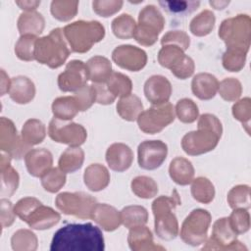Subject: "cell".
I'll use <instances>...</instances> for the list:
<instances>
[{"label": "cell", "mask_w": 251, "mask_h": 251, "mask_svg": "<svg viewBox=\"0 0 251 251\" xmlns=\"http://www.w3.org/2000/svg\"><path fill=\"white\" fill-rule=\"evenodd\" d=\"M159 4L169 13L176 15H187L195 10L200 5L199 1H159Z\"/></svg>", "instance_id": "obj_48"}, {"label": "cell", "mask_w": 251, "mask_h": 251, "mask_svg": "<svg viewBox=\"0 0 251 251\" xmlns=\"http://www.w3.org/2000/svg\"><path fill=\"white\" fill-rule=\"evenodd\" d=\"M176 114L180 122L190 124L196 121L199 115V111L193 100L183 98L177 101L176 106Z\"/></svg>", "instance_id": "obj_43"}, {"label": "cell", "mask_w": 251, "mask_h": 251, "mask_svg": "<svg viewBox=\"0 0 251 251\" xmlns=\"http://www.w3.org/2000/svg\"><path fill=\"white\" fill-rule=\"evenodd\" d=\"M89 79L86 65L79 60L69 62L65 71L58 76V86L64 92H75Z\"/></svg>", "instance_id": "obj_12"}, {"label": "cell", "mask_w": 251, "mask_h": 251, "mask_svg": "<svg viewBox=\"0 0 251 251\" xmlns=\"http://www.w3.org/2000/svg\"><path fill=\"white\" fill-rule=\"evenodd\" d=\"M0 143L2 152H6L16 159L25 156L31 147L24 142L23 138L18 135L13 122L5 117L1 118Z\"/></svg>", "instance_id": "obj_13"}, {"label": "cell", "mask_w": 251, "mask_h": 251, "mask_svg": "<svg viewBox=\"0 0 251 251\" xmlns=\"http://www.w3.org/2000/svg\"><path fill=\"white\" fill-rule=\"evenodd\" d=\"M84 152L79 147L66 149L59 159V169L66 173H74L79 170L83 164Z\"/></svg>", "instance_id": "obj_31"}, {"label": "cell", "mask_w": 251, "mask_h": 251, "mask_svg": "<svg viewBox=\"0 0 251 251\" xmlns=\"http://www.w3.org/2000/svg\"><path fill=\"white\" fill-rule=\"evenodd\" d=\"M228 220L231 228L236 234L244 233L250 227V216L246 209H234Z\"/></svg>", "instance_id": "obj_49"}, {"label": "cell", "mask_w": 251, "mask_h": 251, "mask_svg": "<svg viewBox=\"0 0 251 251\" xmlns=\"http://www.w3.org/2000/svg\"><path fill=\"white\" fill-rule=\"evenodd\" d=\"M78 1L55 0L51 2V14L61 22H68L77 14Z\"/></svg>", "instance_id": "obj_39"}, {"label": "cell", "mask_w": 251, "mask_h": 251, "mask_svg": "<svg viewBox=\"0 0 251 251\" xmlns=\"http://www.w3.org/2000/svg\"><path fill=\"white\" fill-rule=\"evenodd\" d=\"M175 117L174 106L167 102L160 105H153L146 111H142L137 118V124L143 132L155 134L172 124Z\"/></svg>", "instance_id": "obj_8"}, {"label": "cell", "mask_w": 251, "mask_h": 251, "mask_svg": "<svg viewBox=\"0 0 251 251\" xmlns=\"http://www.w3.org/2000/svg\"><path fill=\"white\" fill-rule=\"evenodd\" d=\"M63 33L73 52L85 53L93 44L103 39L105 28L97 21H77L67 25L63 28Z\"/></svg>", "instance_id": "obj_5"}, {"label": "cell", "mask_w": 251, "mask_h": 251, "mask_svg": "<svg viewBox=\"0 0 251 251\" xmlns=\"http://www.w3.org/2000/svg\"><path fill=\"white\" fill-rule=\"evenodd\" d=\"M91 219L107 231H113L119 228L122 223L120 213L114 207L107 204L97 203L92 212Z\"/></svg>", "instance_id": "obj_22"}, {"label": "cell", "mask_w": 251, "mask_h": 251, "mask_svg": "<svg viewBox=\"0 0 251 251\" xmlns=\"http://www.w3.org/2000/svg\"><path fill=\"white\" fill-rule=\"evenodd\" d=\"M104 237L101 229L92 225L69 224L53 235L51 251H103Z\"/></svg>", "instance_id": "obj_1"}, {"label": "cell", "mask_w": 251, "mask_h": 251, "mask_svg": "<svg viewBox=\"0 0 251 251\" xmlns=\"http://www.w3.org/2000/svg\"><path fill=\"white\" fill-rule=\"evenodd\" d=\"M250 188L248 185L240 184L231 188L227 194V202L232 209H248L250 207Z\"/></svg>", "instance_id": "obj_41"}, {"label": "cell", "mask_w": 251, "mask_h": 251, "mask_svg": "<svg viewBox=\"0 0 251 251\" xmlns=\"http://www.w3.org/2000/svg\"><path fill=\"white\" fill-rule=\"evenodd\" d=\"M89 79L93 83H105L112 72L111 62L102 56H94L86 62Z\"/></svg>", "instance_id": "obj_26"}, {"label": "cell", "mask_w": 251, "mask_h": 251, "mask_svg": "<svg viewBox=\"0 0 251 251\" xmlns=\"http://www.w3.org/2000/svg\"><path fill=\"white\" fill-rule=\"evenodd\" d=\"M96 92V102L103 105L112 104L116 98L108 91L105 83H93L92 84Z\"/></svg>", "instance_id": "obj_57"}, {"label": "cell", "mask_w": 251, "mask_h": 251, "mask_svg": "<svg viewBox=\"0 0 251 251\" xmlns=\"http://www.w3.org/2000/svg\"><path fill=\"white\" fill-rule=\"evenodd\" d=\"M57 208L66 215H73L79 219H91L97 204L96 199L83 192H63L55 200Z\"/></svg>", "instance_id": "obj_9"}, {"label": "cell", "mask_w": 251, "mask_h": 251, "mask_svg": "<svg viewBox=\"0 0 251 251\" xmlns=\"http://www.w3.org/2000/svg\"><path fill=\"white\" fill-rule=\"evenodd\" d=\"M211 223V215L203 209L193 210L184 220L180 229V237L186 243L197 246L206 240Z\"/></svg>", "instance_id": "obj_10"}, {"label": "cell", "mask_w": 251, "mask_h": 251, "mask_svg": "<svg viewBox=\"0 0 251 251\" xmlns=\"http://www.w3.org/2000/svg\"><path fill=\"white\" fill-rule=\"evenodd\" d=\"M159 33L160 32L154 28L138 24L135 27L133 37L139 44L143 46H151L157 41Z\"/></svg>", "instance_id": "obj_53"}, {"label": "cell", "mask_w": 251, "mask_h": 251, "mask_svg": "<svg viewBox=\"0 0 251 251\" xmlns=\"http://www.w3.org/2000/svg\"><path fill=\"white\" fill-rule=\"evenodd\" d=\"M62 28H54L46 36L37 38L34 48V58L37 62L51 69L61 67L70 55Z\"/></svg>", "instance_id": "obj_3"}, {"label": "cell", "mask_w": 251, "mask_h": 251, "mask_svg": "<svg viewBox=\"0 0 251 251\" xmlns=\"http://www.w3.org/2000/svg\"><path fill=\"white\" fill-rule=\"evenodd\" d=\"M223 132L222 124L212 114H203L198 121V130L186 133L181 140L183 151L191 156L207 153L218 145Z\"/></svg>", "instance_id": "obj_2"}, {"label": "cell", "mask_w": 251, "mask_h": 251, "mask_svg": "<svg viewBox=\"0 0 251 251\" xmlns=\"http://www.w3.org/2000/svg\"><path fill=\"white\" fill-rule=\"evenodd\" d=\"M246 52L238 49L226 48L223 55V66L229 72H239L245 65Z\"/></svg>", "instance_id": "obj_45"}, {"label": "cell", "mask_w": 251, "mask_h": 251, "mask_svg": "<svg viewBox=\"0 0 251 251\" xmlns=\"http://www.w3.org/2000/svg\"><path fill=\"white\" fill-rule=\"evenodd\" d=\"M138 24L149 26L161 32L165 25V19L156 6L147 5L139 12Z\"/></svg>", "instance_id": "obj_36"}, {"label": "cell", "mask_w": 251, "mask_h": 251, "mask_svg": "<svg viewBox=\"0 0 251 251\" xmlns=\"http://www.w3.org/2000/svg\"><path fill=\"white\" fill-rule=\"evenodd\" d=\"M15 214L33 229H47L57 225L60 214L50 207L44 206L34 197H25L14 206Z\"/></svg>", "instance_id": "obj_4"}, {"label": "cell", "mask_w": 251, "mask_h": 251, "mask_svg": "<svg viewBox=\"0 0 251 251\" xmlns=\"http://www.w3.org/2000/svg\"><path fill=\"white\" fill-rule=\"evenodd\" d=\"M15 212L12 208V203L8 199H1V222L2 226H9L15 221Z\"/></svg>", "instance_id": "obj_56"}, {"label": "cell", "mask_w": 251, "mask_h": 251, "mask_svg": "<svg viewBox=\"0 0 251 251\" xmlns=\"http://www.w3.org/2000/svg\"><path fill=\"white\" fill-rule=\"evenodd\" d=\"M185 57L182 49L176 45H165L158 54V61L161 66L174 70Z\"/></svg>", "instance_id": "obj_37"}, {"label": "cell", "mask_w": 251, "mask_h": 251, "mask_svg": "<svg viewBox=\"0 0 251 251\" xmlns=\"http://www.w3.org/2000/svg\"><path fill=\"white\" fill-rule=\"evenodd\" d=\"M120 216L122 224L129 229L135 226H144L148 220L147 210L144 207L136 205L125 207L121 211Z\"/></svg>", "instance_id": "obj_32"}, {"label": "cell", "mask_w": 251, "mask_h": 251, "mask_svg": "<svg viewBox=\"0 0 251 251\" xmlns=\"http://www.w3.org/2000/svg\"><path fill=\"white\" fill-rule=\"evenodd\" d=\"M194 62L193 60L188 57L187 55H185V57L183 58V60L171 72L179 79H185L189 76H191L194 73Z\"/></svg>", "instance_id": "obj_55"}, {"label": "cell", "mask_w": 251, "mask_h": 251, "mask_svg": "<svg viewBox=\"0 0 251 251\" xmlns=\"http://www.w3.org/2000/svg\"><path fill=\"white\" fill-rule=\"evenodd\" d=\"M132 160L133 153L131 149L124 143H114L107 149V164L115 172H125L131 166Z\"/></svg>", "instance_id": "obj_19"}, {"label": "cell", "mask_w": 251, "mask_h": 251, "mask_svg": "<svg viewBox=\"0 0 251 251\" xmlns=\"http://www.w3.org/2000/svg\"><path fill=\"white\" fill-rule=\"evenodd\" d=\"M251 19L248 15H237L226 19L219 28V36L226 43V48L248 52L250 46Z\"/></svg>", "instance_id": "obj_7"}, {"label": "cell", "mask_w": 251, "mask_h": 251, "mask_svg": "<svg viewBox=\"0 0 251 251\" xmlns=\"http://www.w3.org/2000/svg\"><path fill=\"white\" fill-rule=\"evenodd\" d=\"M143 111V105L140 99L134 95L129 94L126 97H122L117 104V112L122 119L133 122L137 120L139 115Z\"/></svg>", "instance_id": "obj_27"}, {"label": "cell", "mask_w": 251, "mask_h": 251, "mask_svg": "<svg viewBox=\"0 0 251 251\" xmlns=\"http://www.w3.org/2000/svg\"><path fill=\"white\" fill-rule=\"evenodd\" d=\"M139 167L152 171L159 168L168 154L167 144L161 140H145L138 145Z\"/></svg>", "instance_id": "obj_14"}, {"label": "cell", "mask_w": 251, "mask_h": 251, "mask_svg": "<svg viewBox=\"0 0 251 251\" xmlns=\"http://www.w3.org/2000/svg\"><path fill=\"white\" fill-rule=\"evenodd\" d=\"M108 91L115 97H126L131 94L132 83L129 77L122 73L113 72L105 82Z\"/></svg>", "instance_id": "obj_29"}, {"label": "cell", "mask_w": 251, "mask_h": 251, "mask_svg": "<svg viewBox=\"0 0 251 251\" xmlns=\"http://www.w3.org/2000/svg\"><path fill=\"white\" fill-rule=\"evenodd\" d=\"M25 161L28 173L35 177H41L53 164L51 152L44 148L29 150L25 156Z\"/></svg>", "instance_id": "obj_18"}, {"label": "cell", "mask_w": 251, "mask_h": 251, "mask_svg": "<svg viewBox=\"0 0 251 251\" xmlns=\"http://www.w3.org/2000/svg\"><path fill=\"white\" fill-rule=\"evenodd\" d=\"M219 88V81L215 75L208 73L196 75L191 82L193 94L201 100L212 99Z\"/></svg>", "instance_id": "obj_20"}, {"label": "cell", "mask_w": 251, "mask_h": 251, "mask_svg": "<svg viewBox=\"0 0 251 251\" xmlns=\"http://www.w3.org/2000/svg\"><path fill=\"white\" fill-rule=\"evenodd\" d=\"M191 194L196 201L208 204L214 199L215 188L208 178L200 176L192 180Z\"/></svg>", "instance_id": "obj_35"}, {"label": "cell", "mask_w": 251, "mask_h": 251, "mask_svg": "<svg viewBox=\"0 0 251 251\" xmlns=\"http://www.w3.org/2000/svg\"><path fill=\"white\" fill-rule=\"evenodd\" d=\"M1 194L3 196L13 195L19 185V175L17 171L10 166V164L5 167H1Z\"/></svg>", "instance_id": "obj_46"}, {"label": "cell", "mask_w": 251, "mask_h": 251, "mask_svg": "<svg viewBox=\"0 0 251 251\" xmlns=\"http://www.w3.org/2000/svg\"><path fill=\"white\" fill-rule=\"evenodd\" d=\"M37 38L34 35H22L15 46L17 57L23 61L34 60V48Z\"/></svg>", "instance_id": "obj_44"}, {"label": "cell", "mask_w": 251, "mask_h": 251, "mask_svg": "<svg viewBox=\"0 0 251 251\" xmlns=\"http://www.w3.org/2000/svg\"><path fill=\"white\" fill-rule=\"evenodd\" d=\"M229 2L225 1V2H219V1H210V5L213 6L215 9H224Z\"/></svg>", "instance_id": "obj_59"}, {"label": "cell", "mask_w": 251, "mask_h": 251, "mask_svg": "<svg viewBox=\"0 0 251 251\" xmlns=\"http://www.w3.org/2000/svg\"><path fill=\"white\" fill-rule=\"evenodd\" d=\"M113 33L121 39H128L133 37V33L136 27L134 19L128 14H123L115 18L112 22Z\"/></svg>", "instance_id": "obj_38"}, {"label": "cell", "mask_w": 251, "mask_h": 251, "mask_svg": "<svg viewBox=\"0 0 251 251\" xmlns=\"http://www.w3.org/2000/svg\"><path fill=\"white\" fill-rule=\"evenodd\" d=\"M112 59L119 67L130 72H137L145 67L147 55L144 50L138 47L121 45L114 49Z\"/></svg>", "instance_id": "obj_15"}, {"label": "cell", "mask_w": 251, "mask_h": 251, "mask_svg": "<svg viewBox=\"0 0 251 251\" xmlns=\"http://www.w3.org/2000/svg\"><path fill=\"white\" fill-rule=\"evenodd\" d=\"M131 190L136 196L144 199H149L157 194L158 185L153 178L145 176H140L132 179Z\"/></svg>", "instance_id": "obj_40"}, {"label": "cell", "mask_w": 251, "mask_h": 251, "mask_svg": "<svg viewBox=\"0 0 251 251\" xmlns=\"http://www.w3.org/2000/svg\"><path fill=\"white\" fill-rule=\"evenodd\" d=\"M46 135L45 126L37 119L27 120L22 128V138L29 146L39 144Z\"/></svg>", "instance_id": "obj_30"}, {"label": "cell", "mask_w": 251, "mask_h": 251, "mask_svg": "<svg viewBox=\"0 0 251 251\" xmlns=\"http://www.w3.org/2000/svg\"><path fill=\"white\" fill-rule=\"evenodd\" d=\"M127 241H128L130 249H132V250H138L141 243L146 244L148 249H151V248L164 249L161 246H154L152 233H151L150 229L144 226H139L130 228Z\"/></svg>", "instance_id": "obj_34"}, {"label": "cell", "mask_w": 251, "mask_h": 251, "mask_svg": "<svg viewBox=\"0 0 251 251\" xmlns=\"http://www.w3.org/2000/svg\"><path fill=\"white\" fill-rule=\"evenodd\" d=\"M79 111L83 112L88 110L94 102H96V92L93 85H84L75 92L74 95Z\"/></svg>", "instance_id": "obj_50"}, {"label": "cell", "mask_w": 251, "mask_h": 251, "mask_svg": "<svg viewBox=\"0 0 251 251\" xmlns=\"http://www.w3.org/2000/svg\"><path fill=\"white\" fill-rule=\"evenodd\" d=\"M161 44L163 46L176 45L185 51L189 47L190 38L183 30H171L162 37Z\"/></svg>", "instance_id": "obj_52"}, {"label": "cell", "mask_w": 251, "mask_h": 251, "mask_svg": "<svg viewBox=\"0 0 251 251\" xmlns=\"http://www.w3.org/2000/svg\"><path fill=\"white\" fill-rule=\"evenodd\" d=\"M237 234L230 226L228 218H222L215 222L213 226L212 236L207 242L208 244H217L215 249H230L233 244L238 243Z\"/></svg>", "instance_id": "obj_17"}, {"label": "cell", "mask_w": 251, "mask_h": 251, "mask_svg": "<svg viewBox=\"0 0 251 251\" xmlns=\"http://www.w3.org/2000/svg\"><path fill=\"white\" fill-rule=\"evenodd\" d=\"M44 25L43 16L36 11L23 13L18 19V29L22 35L36 36L43 31Z\"/></svg>", "instance_id": "obj_25"}, {"label": "cell", "mask_w": 251, "mask_h": 251, "mask_svg": "<svg viewBox=\"0 0 251 251\" xmlns=\"http://www.w3.org/2000/svg\"><path fill=\"white\" fill-rule=\"evenodd\" d=\"M9 94L12 100L18 104H26L30 102L35 94L33 82L26 76L19 75L11 79Z\"/></svg>", "instance_id": "obj_21"}, {"label": "cell", "mask_w": 251, "mask_h": 251, "mask_svg": "<svg viewBox=\"0 0 251 251\" xmlns=\"http://www.w3.org/2000/svg\"><path fill=\"white\" fill-rule=\"evenodd\" d=\"M66 183V175L58 168L50 169L41 176V184L43 188L51 193L59 191Z\"/></svg>", "instance_id": "obj_42"}, {"label": "cell", "mask_w": 251, "mask_h": 251, "mask_svg": "<svg viewBox=\"0 0 251 251\" xmlns=\"http://www.w3.org/2000/svg\"><path fill=\"white\" fill-rule=\"evenodd\" d=\"M218 91L223 99L226 101H236L242 92L241 83L239 80L233 77L225 78L219 83Z\"/></svg>", "instance_id": "obj_47"}, {"label": "cell", "mask_w": 251, "mask_h": 251, "mask_svg": "<svg viewBox=\"0 0 251 251\" xmlns=\"http://www.w3.org/2000/svg\"><path fill=\"white\" fill-rule=\"evenodd\" d=\"M16 4L26 12L35 11V9L40 5V1H16Z\"/></svg>", "instance_id": "obj_58"}, {"label": "cell", "mask_w": 251, "mask_h": 251, "mask_svg": "<svg viewBox=\"0 0 251 251\" xmlns=\"http://www.w3.org/2000/svg\"><path fill=\"white\" fill-rule=\"evenodd\" d=\"M180 204L176 190L171 197L160 196L152 203V211L155 217V231L164 240H172L178 233L176 218L172 211Z\"/></svg>", "instance_id": "obj_6"}, {"label": "cell", "mask_w": 251, "mask_h": 251, "mask_svg": "<svg viewBox=\"0 0 251 251\" xmlns=\"http://www.w3.org/2000/svg\"><path fill=\"white\" fill-rule=\"evenodd\" d=\"M144 94L152 105L167 103L172 94L171 82L163 75H152L145 81Z\"/></svg>", "instance_id": "obj_16"}, {"label": "cell", "mask_w": 251, "mask_h": 251, "mask_svg": "<svg viewBox=\"0 0 251 251\" xmlns=\"http://www.w3.org/2000/svg\"><path fill=\"white\" fill-rule=\"evenodd\" d=\"M83 179L85 185L91 191H100L109 184L110 175L104 166L100 164H92L86 168Z\"/></svg>", "instance_id": "obj_24"}, {"label": "cell", "mask_w": 251, "mask_h": 251, "mask_svg": "<svg viewBox=\"0 0 251 251\" xmlns=\"http://www.w3.org/2000/svg\"><path fill=\"white\" fill-rule=\"evenodd\" d=\"M216 18L212 11L204 10L194 17L190 22V31L196 36H205L209 34L215 25Z\"/></svg>", "instance_id": "obj_33"}, {"label": "cell", "mask_w": 251, "mask_h": 251, "mask_svg": "<svg viewBox=\"0 0 251 251\" xmlns=\"http://www.w3.org/2000/svg\"><path fill=\"white\" fill-rule=\"evenodd\" d=\"M123 4L121 0H95L92 2V7L97 15L107 18L119 12Z\"/></svg>", "instance_id": "obj_51"}, {"label": "cell", "mask_w": 251, "mask_h": 251, "mask_svg": "<svg viewBox=\"0 0 251 251\" xmlns=\"http://www.w3.org/2000/svg\"><path fill=\"white\" fill-rule=\"evenodd\" d=\"M48 134L51 139L58 143L68 144L71 147H77L84 143L87 137L86 129L75 123H66L54 118L49 123Z\"/></svg>", "instance_id": "obj_11"}, {"label": "cell", "mask_w": 251, "mask_h": 251, "mask_svg": "<svg viewBox=\"0 0 251 251\" xmlns=\"http://www.w3.org/2000/svg\"><path fill=\"white\" fill-rule=\"evenodd\" d=\"M232 115L234 119L241 122L248 126L251 116V100L249 97H245L232 106Z\"/></svg>", "instance_id": "obj_54"}, {"label": "cell", "mask_w": 251, "mask_h": 251, "mask_svg": "<svg viewBox=\"0 0 251 251\" xmlns=\"http://www.w3.org/2000/svg\"><path fill=\"white\" fill-rule=\"evenodd\" d=\"M171 178L179 185H187L192 182L194 168L190 161L182 157L175 158L169 168Z\"/></svg>", "instance_id": "obj_23"}, {"label": "cell", "mask_w": 251, "mask_h": 251, "mask_svg": "<svg viewBox=\"0 0 251 251\" xmlns=\"http://www.w3.org/2000/svg\"><path fill=\"white\" fill-rule=\"evenodd\" d=\"M52 112L56 119L70 121L76 116L79 109L74 96H64L53 101Z\"/></svg>", "instance_id": "obj_28"}]
</instances>
